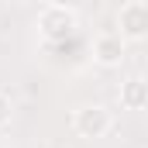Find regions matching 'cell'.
Masks as SVG:
<instances>
[{
    "instance_id": "8992f818",
    "label": "cell",
    "mask_w": 148,
    "mask_h": 148,
    "mask_svg": "<svg viewBox=\"0 0 148 148\" xmlns=\"http://www.w3.org/2000/svg\"><path fill=\"white\" fill-rule=\"evenodd\" d=\"M10 117H14V103H10V97H7V93H0V127H7V124H10Z\"/></svg>"
},
{
    "instance_id": "6da1fadb",
    "label": "cell",
    "mask_w": 148,
    "mask_h": 148,
    "mask_svg": "<svg viewBox=\"0 0 148 148\" xmlns=\"http://www.w3.org/2000/svg\"><path fill=\"white\" fill-rule=\"evenodd\" d=\"M76 10L66 3H45L41 14H38V31L45 41H66L76 31Z\"/></svg>"
},
{
    "instance_id": "277c9868",
    "label": "cell",
    "mask_w": 148,
    "mask_h": 148,
    "mask_svg": "<svg viewBox=\"0 0 148 148\" xmlns=\"http://www.w3.org/2000/svg\"><path fill=\"white\" fill-rule=\"evenodd\" d=\"M124 48H127V41L117 35V31H103V35H97V41H93V59L100 66L114 69V66L124 62Z\"/></svg>"
},
{
    "instance_id": "5b68a950",
    "label": "cell",
    "mask_w": 148,
    "mask_h": 148,
    "mask_svg": "<svg viewBox=\"0 0 148 148\" xmlns=\"http://www.w3.org/2000/svg\"><path fill=\"white\" fill-rule=\"evenodd\" d=\"M148 103V83L141 76H131L124 86H121V107H127V110H145Z\"/></svg>"
},
{
    "instance_id": "3957f363",
    "label": "cell",
    "mask_w": 148,
    "mask_h": 148,
    "mask_svg": "<svg viewBox=\"0 0 148 148\" xmlns=\"http://www.w3.org/2000/svg\"><path fill=\"white\" fill-rule=\"evenodd\" d=\"M117 35L124 41H141L148 35V3L145 0H127L117 10Z\"/></svg>"
},
{
    "instance_id": "7a4b0ae2",
    "label": "cell",
    "mask_w": 148,
    "mask_h": 148,
    "mask_svg": "<svg viewBox=\"0 0 148 148\" xmlns=\"http://www.w3.org/2000/svg\"><path fill=\"white\" fill-rule=\"evenodd\" d=\"M114 127V117L103 103H86L73 114V131L79 138H103Z\"/></svg>"
}]
</instances>
